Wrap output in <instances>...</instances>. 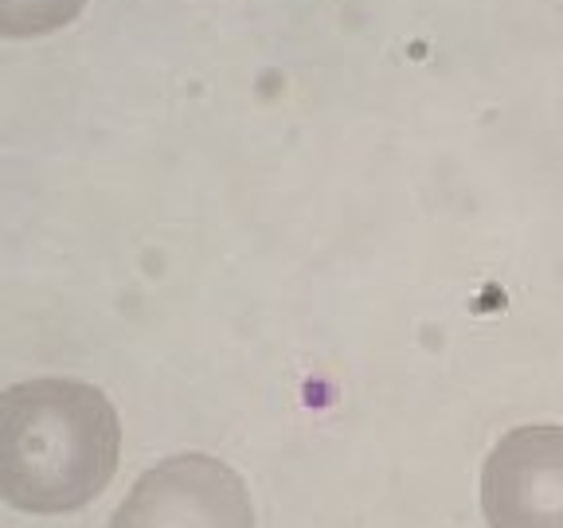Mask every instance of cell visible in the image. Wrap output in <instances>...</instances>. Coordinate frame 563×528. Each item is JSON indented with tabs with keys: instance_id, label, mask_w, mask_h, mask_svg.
I'll list each match as a JSON object with an SVG mask.
<instances>
[{
	"instance_id": "1",
	"label": "cell",
	"mask_w": 563,
	"mask_h": 528,
	"mask_svg": "<svg viewBox=\"0 0 563 528\" xmlns=\"http://www.w3.org/2000/svg\"><path fill=\"white\" fill-rule=\"evenodd\" d=\"M122 454L114 404L82 380H27L0 392V502L35 517L90 505Z\"/></svg>"
},
{
	"instance_id": "2",
	"label": "cell",
	"mask_w": 563,
	"mask_h": 528,
	"mask_svg": "<svg viewBox=\"0 0 563 528\" xmlns=\"http://www.w3.org/2000/svg\"><path fill=\"white\" fill-rule=\"evenodd\" d=\"M110 528H255V509L228 462L176 454L133 482Z\"/></svg>"
},
{
	"instance_id": "3",
	"label": "cell",
	"mask_w": 563,
	"mask_h": 528,
	"mask_svg": "<svg viewBox=\"0 0 563 528\" xmlns=\"http://www.w3.org/2000/svg\"><path fill=\"white\" fill-rule=\"evenodd\" d=\"M482 513L489 528H563V427L501 435L482 466Z\"/></svg>"
},
{
	"instance_id": "4",
	"label": "cell",
	"mask_w": 563,
	"mask_h": 528,
	"mask_svg": "<svg viewBox=\"0 0 563 528\" xmlns=\"http://www.w3.org/2000/svg\"><path fill=\"white\" fill-rule=\"evenodd\" d=\"M87 0H0V35L27 40L70 24Z\"/></svg>"
}]
</instances>
